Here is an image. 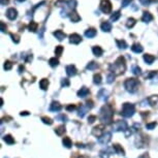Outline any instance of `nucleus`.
I'll return each instance as SVG.
<instances>
[{"label": "nucleus", "mask_w": 158, "mask_h": 158, "mask_svg": "<svg viewBox=\"0 0 158 158\" xmlns=\"http://www.w3.org/2000/svg\"><path fill=\"white\" fill-rule=\"evenodd\" d=\"M111 74H115V76H120L125 72L126 70V62H125V58L123 56H120L115 62L110 66Z\"/></svg>", "instance_id": "obj_1"}, {"label": "nucleus", "mask_w": 158, "mask_h": 158, "mask_svg": "<svg viewBox=\"0 0 158 158\" xmlns=\"http://www.w3.org/2000/svg\"><path fill=\"white\" fill-rule=\"evenodd\" d=\"M113 117H114V109L111 104H104L100 110V120L104 124L110 125L113 123Z\"/></svg>", "instance_id": "obj_2"}, {"label": "nucleus", "mask_w": 158, "mask_h": 158, "mask_svg": "<svg viewBox=\"0 0 158 158\" xmlns=\"http://www.w3.org/2000/svg\"><path fill=\"white\" fill-rule=\"evenodd\" d=\"M138 86H140V83L137 79L130 77V79H127L124 82V87L129 93H135L138 90Z\"/></svg>", "instance_id": "obj_3"}, {"label": "nucleus", "mask_w": 158, "mask_h": 158, "mask_svg": "<svg viewBox=\"0 0 158 158\" xmlns=\"http://www.w3.org/2000/svg\"><path fill=\"white\" fill-rule=\"evenodd\" d=\"M135 113V106L134 104L125 103L122 106V111H121V115L125 118H130L134 115Z\"/></svg>", "instance_id": "obj_4"}, {"label": "nucleus", "mask_w": 158, "mask_h": 158, "mask_svg": "<svg viewBox=\"0 0 158 158\" xmlns=\"http://www.w3.org/2000/svg\"><path fill=\"white\" fill-rule=\"evenodd\" d=\"M127 129H128L127 122L124 121V120H119L113 125V130L114 131H124V132H125Z\"/></svg>", "instance_id": "obj_5"}, {"label": "nucleus", "mask_w": 158, "mask_h": 158, "mask_svg": "<svg viewBox=\"0 0 158 158\" xmlns=\"http://www.w3.org/2000/svg\"><path fill=\"white\" fill-rule=\"evenodd\" d=\"M99 7H100V11L104 14H110L112 11V3L110 0H101Z\"/></svg>", "instance_id": "obj_6"}, {"label": "nucleus", "mask_w": 158, "mask_h": 158, "mask_svg": "<svg viewBox=\"0 0 158 158\" xmlns=\"http://www.w3.org/2000/svg\"><path fill=\"white\" fill-rule=\"evenodd\" d=\"M111 140H112V133L104 132L100 137H98V143L101 145H108Z\"/></svg>", "instance_id": "obj_7"}, {"label": "nucleus", "mask_w": 158, "mask_h": 158, "mask_svg": "<svg viewBox=\"0 0 158 158\" xmlns=\"http://www.w3.org/2000/svg\"><path fill=\"white\" fill-rule=\"evenodd\" d=\"M104 133V126L103 125H97L92 129V134L97 137H100Z\"/></svg>", "instance_id": "obj_8"}, {"label": "nucleus", "mask_w": 158, "mask_h": 158, "mask_svg": "<svg viewBox=\"0 0 158 158\" xmlns=\"http://www.w3.org/2000/svg\"><path fill=\"white\" fill-rule=\"evenodd\" d=\"M69 41L70 43H74V45H79L82 41V37L77 33H72V34L69 35Z\"/></svg>", "instance_id": "obj_9"}, {"label": "nucleus", "mask_w": 158, "mask_h": 158, "mask_svg": "<svg viewBox=\"0 0 158 158\" xmlns=\"http://www.w3.org/2000/svg\"><path fill=\"white\" fill-rule=\"evenodd\" d=\"M140 127H141V125H140V124L135 123L134 125L132 126V127L128 128V129L125 131V137H129V135L133 134V133L137 132V131H138V129H140Z\"/></svg>", "instance_id": "obj_10"}, {"label": "nucleus", "mask_w": 158, "mask_h": 158, "mask_svg": "<svg viewBox=\"0 0 158 158\" xmlns=\"http://www.w3.org/2000/svg\"><path fill=\"white\" fill-rule=\"evenodd\" d=\"M6 17L9 20H14V19H17V17H18V11L14 8H8L6 11Z\"/></svg>", "instance_id": "obj_11"}, {"label": "nucleus", "mask_w": 158, "mask_h": 158, "mask_svg": "<svg viewBox=\"0 0 158 158\" xmlns=\"http://www.w3.org/2000/svg\"><path fill=\"white\" fill-rule=\"evenodd\" d=\"M66 74L68 77H74L77 74V68L74 65H67L66 66Z\"/></svg>", "instance_id": "obj_12"}, {"label": "nucleus", "mask_w": 158, "mask_h": 158, "mask_svg": "<svg viewBox=\"0 0 158 158\" xmlns=\"http://www.w3.org/2000/svg\"><path fill=\"white\" fill-rule=\"evenodd\" d=\"M97 97H98L100 100L106 101V99H108V97H109L108 91H106V89H100L98 91V93H97Z\"/></svg>", "instance_id": "obj_13"}, {"label": "nucleus", "mask_w": 158, "mask_h": 158, "mask_svg": "<svg viewBox=\"0 0 158 158\" xmlns=\"http://www.w3.org/2000/svg\"><path fill=\"white\" fill-rule=\"evenodd\" d=\"M61 109H62V106L60 104L58 101H53L52 103L50 104V111L51 112H59V111H61Z\"/></svg>", "instance_id": "obj_14"}, {"label": "nucleus", "mask_w": 158, "mask_h": 158, "mask_svg": "<svg viewBox=\"0 0 158 158\" xmlns=\"http://www.w3.org/2000/svg\"><path fill=\"white\" fill-rule=\"evenodd\" d=\"M100 28H101V30H103V32H110L113 27H112V24L110 23V22L104 21V22H103V23H101Z\"/></svg>", "instance_id": "obj_15"}, {"label": "nucleus", "mask_w": 158, "mask_h": 158, "mask_svg": "<svg viewBox=\"0 0 158 158\" xmlns=\"http://www.w3.org/2000/svg\"><path fill=\"white\" fill-rule=\"evenodd\" d=\"M68 16H69L71 22H74V23H77V22H79L80 20H81V17L79 16V14H77L76 11H71Z\"/></svg>", "instance_id": "obj_16"}, {"label": "nucleus", "mask_w": 158, "mask_h": 158, "mask_svg": "<svg viewBox=\"0 0 158 158\" xmlns=\"http://www.w3.org/2000/svg\"><path fill=\"white\" fill-rule=\"evenodd\" d=\"M153 19H154V17H153L149 11H144L143 17H142V21L143 22H145V23H149V22H151Z\"/></svg>", "instance_id": "obj_17"}, {"label": "nucleus", "mask_w": 158, "mask_h": 158, "mask_svg": "<svg viewBox=\"0 0 158 158\" xmlns=\"http://www.w3.org/2000/svg\"><path fill=\"white\" fill-rule=\"evenodd\" d=\"M53 34H54V36L59 41H62L65 37H66V34H65V33L63 32V31H61V30H56V31H54V33H53Z\"/></svg>", "instance_id": "obj_18"}, {"label": "nucleus", "mask_w": 158, "mask_h": 158, "mask_svg": "<svg viewBox=\"0 0 158 158\" xmlns=\"http://www.w3.org/2000/svg\"><path fill=\"white\" fill-rule=\"evenodd\" d=\"M89 93H90V91H89L88 88H86V87H82V88L77 91V96L84 98V97H86Z\"/></svg>", "instance_id": "obj_19"}, {"label": "nucleus", "mask_w": 158, "mask_h": 158, "mask_svg": "<svg viewBox=\"0 0 158 158\" xmlns=\"http://www.w3.org/2000/svg\"><path fill=\"white\" fill-rule=\"evenodd\" d=\"M92 52H93V54L95 55L96 57H100V56L103 54V50L100 47H98V46H95V47L92 48Z\"/></svg>", "instance_id": "obj_20"}, {"label": "nucleus", "mask_w": 158, "mask_h": 158, "mask_svg": "<svg viewBox=\"0 0 158 158\" xmlns=\"http://www.w3.org/2000/svg\"><path fill=\"white\" fill-rule=\"evenodd\" d=\"M96 30L94 28H90L88 29V30H86L85 31V36L86 37H88V38H93L94 36L96 35Z\"/></svg>", "instance_id": "obj_21"}, {"label": "nucleus", "mask_w": 158, "mask_h": 158, "mask_svg": "<svg viewBox=\"0 0 158 158\" xmlns=\"http://www.w3.org/2000/svg\"><path fill=\"white\" fill-rule=\"evenodd\" d=\"M88 110H89V108L87 106H80V110H79V117H81V118H84V116L86 115V113L88 112Z\"/></svg>", "instance_id": "obj_22"}, {"label": "nucleus", "mask_w": 158, "mask_h": 158, "mask_svg": "<svg viewBox=\"0 0 158 158\" xmlns=\"http://www.w3.org/2000/svg\"><path fill=\"white\" fill-rule=\"evenodd\" d=\"M113 149H114V151H115L117 154H120V155H125V151H124V149L122 147H121L120 145H118V144H115V145H113Z\"/></svg>", "instance_id": "obj_23"}, {"label": "nucleus", "mask_w": 158, "mask_h": 158, "mask_svg": "<svg viewBox=\"0 0 158 158\" xmlns=\"http://www.w3.org/2000/svg\"><path fill=\"white\" fill-rule=\"evenodd\" d=\"M131 50H132V52L138 54V53H142L143 51H144V48H143L140 43H134V45H132V47H131Z\"/></svg>", "instance_id": "obj_24"}, {"label": "nucleus", "mask_w": 158, "mask_h": 158, "mask_svg": "<svg viewBox=\"0 0 158 158\" xmlns=\"http://www.w3.org/2000/svg\"><path fill=\"white\" fill-rule=\"evenodd\" d=\"M144 60H145V62L147 63V64H152L153 62H154V60H155V57L153 55H150V54H146L144 55Z\"/></svg>", "instance_id": "obj_25"}, {"label": "nucleus", "mask_w": 158, "mask_h": 158, "mask_svg": "<svg viewBox=\"0 0 158 158\" xmlns=\"http://www.w3.org/2000/svg\"><path fill=\"white\" fill-rule=\"evenodd\" d=\"M62 144H63V146H64L65 148H67V149H69V148H71V146H72L71 140H70V138H69L68 137H65L64 138H63Z\"/></svg>", "instance_id": "obj_26"}, {"label": "nucleus", "mask_w": 158, "mask_h": 158, "mask_svg": "<svg viewBox=\"0 0 158 158\" xmlns=\"http://www.w3.org/2000/svg\"><path fill=\"white\" fill-rule=\"evenodd\" d=\"M116 43H117V47L119 49H121V50H125V49H127V43H126L125 40H116Z\"/></svg>", "instance_id": "obj_27"}, {"label": "nucleus", "mask_w": 158, "mask_h": 158, "mask_svg": "<svg viewBox=\"0 0 158 158\" xmlns=\"http://www.w3.org/2000/svg\"><path fill=\"white\" fill-rule=\"evenodd\" d=\"M66 5H67L68 8L72 9V11H74V8H76L77 5V0H67Z\"/></svg>", "instance_id": "obj_28"}, {"label": "nucleus", "mask_w": 158, "mask_h": 158, "mask_svg": "<svg viewBox=\"0 0 158 158\" xmlns=\"http://www.w3.org/2000/svg\"><path fill=\"white\" fill-rule=\"evenodd\" d=\"M37 23H35V22H30V24L28 25V30L31 31V32H36V30H37Z\"/></svg>", "instance_id": "obj_29"}, {"label": "nucleus", "mask_w": 158, "mask_h": 158, "mask_svg": "<svg viewBox=\"0 0 158 158\" xmlns=\"http://www.w3.org/2000/svg\"><path fill=\"white\" fill-rule=\"evenodd\" d=\"M65 127H64V125H61V126H59V127H57L55 129V132H56V134L57 135H59V137H61V135H63L65 133Z\"/></svg>", "instance_id": "obj_30"}, {"label": "nucleus", "mask_w": 158, "mask_h": 158, "mask_svg": "<svg viewBox=\"0 0 158 158\" xmlns=\"http://www.w3.org/2000/svg\"><path fill=\"white\" fill-rule=\"evenodd\" d=\"M3 141L6 143V144H8V145H14V143H16V142H14V137H11V134L5 135V137H3Z\"/></svg>", "instance_id": "obj_31"}, {"label": "nucleus", "mask_w": 158, "mask_h": 158, "mask_svg": "<svg viewBox=\"0 0 158 158\" xmlns=\"http://www.w3.org/2000/svg\"><path fill=\"white\" fill-rule=\"evenodd\" d=\"M40 87L43 90H47L49 87V80L48 79H43L40 82Z\"/></svg>", "instance_id": "obj_32"}, {"label": "nucleus", "mask_w": 158, "mask_h": 158, "mask_svg": "<svg viewBox=\"0 0 158 158\" xmlns=\"http://www.w3.org/2000/svg\"><path fill=\"white\" fill-rule=\"evenodd\" d=\"M135 23H137V21H135V19H133V18H129L127 20V22H126V27L127 28H132L133 26L135 25Z\"/></svg>", "instance_id": "obj_33"}, {"label": "nucleus", "mask_w": 158, "mask_h": 158, "mask_svg": "<svg viewBox=\"0 0 158 158\" xmlns=\"http://www.w3.org/2000/svg\"><path fill=\"white\" fill-rule=\"evenodd\" d=\"M120 17H121V13L119 11H115V13L112 14L110 19H111L112 22H116V21L119 20V18H120Z\"/></svg>", "instance_id": "obj_34"}, {"label": "nucleus", "mask_w": 158, "mask_h": 158, "mask_svg": "<svg viewBox=\"0 0 158 158\" xmlns=\"http://www.w3.org/2000/svg\"><path fill=\"white\" fill-rule=\"evenodd\" d=\"M157 100H158V96L157 95L150 96L149 98H148V103H150V106H154V104H156Z\"/></svg>", "instance_id": "obj_35"}, {"label": "nucleus", "mask_w": 158, "mask_h": 158, "mask_svg": "<svg viewBox=\"0 0 158 158\" xmlns=\"http://www.w3.org/2000/svg\"><path fill=\"white\" fill-rule=\"evenodd\" d=\"M110 151L109 150H101L99 152V157L100 158H110Z\"/></svg>", "instance_id": "obj_36"}, {"label": "nucleus", "mask_w": 158, "mask_h": 158, "mask_svg": "<svg viewBox=\"0 0 158 158\" xmlns=\"http://www.w3.org/2000/svg\"><path fill=\"white\" fill-rule=\"evenodd\" d=\"M132 74H135V76H140V74H142V69H141V67H138L137 65H133Z\"/></svg>", "instance_id": "obj_37"}, {"label": "nucleus", "mask_w": 158, "mask_h": 158, "mask_svg": "<svg viewBox=\"0 0 158 158\" xmlns=\"http://www.w3.org/2000/svg\"><path fill=\"white\" fill-rule=\"evenodd\" d=\"M97 67H98L97 63L94 62V61H91L90 63H88V64H87V67H86V68L89 69V70H94V69H96Z\"/></svg>", "instance_id": "obj_38"}, {"label": "nucleus", "mask_w": 158, "mask_h": 158, "mask_svg": "<svg viewBox=\"0 0 158 158\" xmlns=\"http://www.w3.org/2000/svg\"><path fill=\"white\" fill-rule=\"evenodd\" d=\"M49 64H50L52 67H56V66H58V64H59V60H58L57 58H51V59L49 60Z\"/></svg>", "instance_id": "obj_39"}, {"label": "nucleus", "mask_w": 158, "mask_h": 158, "mask_svg": "<svg viewBox=\"0 0 158 158\" xmlns=\"http://www.w3.org/2000/svg\"><path fill=\"white\" fill-rule=\"evenodd\" d=\"M93 83H94V84H96V85L101 84V76H100V74H94V77H93Z\"/></svg>", "instance_id": "obj_40"}, {"label": "nucleus", "mask_w": 158, "mask_h": 158, "mask_svg": "<svg viewBox=\"0 0 158 158\" xmlns=\"http://www.w3.org/2000/svg\"><path fill=\"white\" fill-rule=\"evenodd\" d=\"M63 52V47L62 46H57L55 49V55L57 56V57H59V56H61Z\"/></svg>", "instance_id": "obj_41"}, {"label": "nucleus", "mask_w": 158, "mask_h": 158, "mask_svg": "<svg viewBox=\"0 0 158 158\" xmlns=\"http://www.w3.org/2000/svg\"><path fill=\"white\" fill-rule=\"evenodd\" d=\"M41 121H43L45 124H48V125H52L53 124V120L49 117H43L41 118Z\"/></svg>", "instance_id": "obj_42"}, {"label": "nucleus", "mask_w": 158, "mask_h": 158, "mask_svg": "<svg viewBox=\"0 0 158 158\" xmlns=\"http://www.w3.org/2000/svg\"><path fill=\"white\" fill-rule=\"evenodd\" d=\"M11 40H13V41H14V43H20V36H19V35L11 33Z\"/></svg>", "instance_id": "obj_43"}, {"label": "nucleus", "mask_w": 158, "mask_h": 158, "mask_svg": "<svg viewBox=\"0 0 158 158\" xmlns=\"http://www.w3.org/2000/svg\"><path fill=\"white\" fill-rule=\"evenodd\" d=\"M11 68H13V63L11 61H5V63H4V69L11 70Z\"/></svg>", "instance_id": "obj_44"}, {"label": "nucleus", "mask_w": 158, "mask_h": 158, "mask_svg": "<svg viewBox=\"0 0 158 158\" xmlns=\"http://www.w3.org/2000/svg\"><path fill=\"white\" fill-rule=\"evenodd\" d=\"M56 120L62 121V122H66V121H67V117L65 115H63V114H61V115H59V116H57V117H56Z\"/></svg>", "instance_id": "obj_45"}, {"label": "nucleus", "mask_w": 158, "mask_h": 158, "mask_svg": "<svg viewBox=\"0 0 158 158\" xmlns=\"http://www.w3.org/2000/svg\"><path fill=\"white\" fill-rule=\"evenodd\" d=\"M156 125H157V123L156 122H152V123H148V124H146V128L147 129H154L155 127H156Z\"/></svg>", "instance_id": "obj_46"}, {"label": "nucleus", "mask_w": 158, "mask_h": 158, "mask_svg": "<svg viewBox=\"0 0 158 158\" xmlns=\"http://www.w3.org/2000/svg\"><path fill=\"white\" fill-rule=\"evenodd\" d=\"M156 74H157V71H154V70H153V71L148 72V74L145 76V77H146V79H152V77H154Z\"/></svg>", "instance_id": "obj_47"}, {"label": "nucleus", "mask_w": 158, "mask_h": 158, "mask_svg": "<svg viewBox=\"0 0 158 158\" xmlns=\"http://www.w3.org/2000/svg\"><path fill=\"white\" fill-rule=\"evenodd\" d=\"M70 85V82L68 79H62L61 80V86L62 87H68Z\"/></svg>", "instance_id": "obj_48"}, {"label": "nucleus", "mask_w": 158, "mask_h": 158, "mask_svg": "<svg viewBox=\"0 0 158 158\" xmlns=\"http://www.w3.org/2000/svg\"><path fill=\"white\" fill-rule=\"evenodd\" d=\"M154 1H156V0H140L141 3H142L143 5H145V6L150 5V3H151V2H154Z\"/></svg>", "instance_id": "obj_49"}, {"label": "nucleus", "mask_w": 158, "mask_h": 158, "mask_svg": "<svg viewBox=\"0 0 158 158\" xmlns=\"http://www.w3.org/2000/svg\"><path fill=\"white\" fill-rule=\"evenodd\" d=\"M114 80H115V74H110L108 76V82L109 84H111V83H113L114 82Z\"/></svg>", "instance_id": "obj_50"}, {"label": "nucleus", "mask_w": 158, "mask_h": 158, "mask_svg": "<svg viewBox=\"0 0 158 158\" xmlns=\"http://www.w3.org/2000/svg\"><path fill=\"white\" fill-rule=\"evenodd\" d=\"M0 27H1V32L5 33L6 32V25L3 22H0Z\"/></svg>", "instance_id": "obj_51"}, {"label": "nucleus", "mask_w": 158, "mask_h": 158, "mask_svg": "<svg viewBox=\"0 0 158 158\" xmlns=\"http://www.w3.org/2000/svg\"><path fill=\"white\" fill-rule=\"evenodd\" d=\"M77 109L76 104H68V106H66V110L67 111H74Z\"/></svg>", "instance_id": "obj_52"}, {"label": "nucleus", "mask_w": 158, "mask_h": 158, "mask_svg": "<svg viewBox=\"0 0 158 158\" xmlns=\"http://www.w3.org/2000/svg\"><path fill=\"white\" fill-rule=\"evenodd\" d=\"M131 1L132 0H122V7H126L127 5H129Z\"/></svg>", "instance_id": "obj_53"}, {"label": "nucleus", "mask_w": 158, "mask_h": 158, "mask_svg": "<svg viewBox=\"0 0 158 158\" xmlns=\"http://www.w3.org/2000/svg\"><path fill=\"white\" fill-rule=\"evenodd\" d=\"M96 120V116H89V118H88V123H90V124H92L94 122V121Z\"/></svg>", "instance_id": "obj_54"}, {"label": "nucleus", "mask_w": 158, "mask_h": 158, "mask_svg": "<svg viewBox=\"0 0 158 158\" xmlns=\"http://www.w3.org/2000/svg\"><path fill=\"white\" fill-rule=\"evenodd\" d=\"M86 104H87V106H88L89 109H92V108H93V103H92L91 100H88V101H87Z\"/></svg>", "instance_id": "obj_55"}, {"label": "nucleus", "mask_w": 158, "mask_h": 158, "mask_svg": "<svg viewBox=\"0 0 158 158\" xmlns=\"http://www.w3.org/2000/svg\"><path fill=\"white\" fill-rule=\"evenodd\" d=\"M71 158H85L84 156H82L81 154H77V153H74V155H72Z\"/></svg>", "instance_id": "obj_56"}, {"label": "nucleus", "mask_w": 158, "mask_h": 158, "mask_svg": "<svg viewBox=\"0 0 158 158\" xmlns=\"http://www.w3.org/2000/svg\"><path fill=\"white\" fill-rule=\"evenodd\" d=\"M0 3H1V5H6L9 3V0H0Z\"/></svg>", "instance_id": "obj_57"}, {"label": "nucleus", "mask_w": 158, "mask_h": 158, "mask_svg": "<svg viewBox=\"0 0 158 158\" xmlns=\"http://www.w3.org/2000/svg\"><path fill=\"white\" fill-rule=\"evenodd\" d=\"M138 158H150V156H149V154H148V153H145V154L141 155Z\"/></svg>", "instance_id": "obj_58"}, {"label": "nucleus", "mask_w": 158, "mask_h": 158, "mask_svg": "<svg viewBox=\"0 0 158 158\" xmlns=\"http://www.w3.org/2000/svg\"><path fill=\"white\" fill-rule=\"evenodd\" d=\"M43 32H45V27L41 28V30H40V34L38 35V36H40V38H43Z\"/></svg>", "instance_id": "obj_59"}, {"label": "nucleus", "mask_w": 158, "mask_h": 158, "mask_svg": "<svg viewBox=\"0 0 158 158\" xmlns=\"http://www.w3.org/2000/svg\"><path fill=\"white\" fill-rule=\"evenodd\" d=\"M24 69H25V68H24V66H23V65H21V66L19 67V74H22V72L24 71Z\"/></svg>", "instance_id": "obj_60"}, {"label": "nucleus", "mask_w": 158, "mask_h": 158, "mask_svg": "<svg viewBox=\"0 0 158 158\" xmlns=\"http://www.w3.org/2000/svg\"><path fill=\"white\" fill-rule=\"evenodd\" d=\"M28 115H29L28 112H22L21 113V116H28Z\"/></svg>", "instance_id": "obj_61"}, {"label": "nucleus", "mask_w": 158, "mask_h": 158, "mask_svg": "<svg viewBox=\"0 0 158 158\" xmlns=\"http://www.w3.org/2000/svg\"><path fill=\"white\" fill-rule=\"evenodd\" d=\"M16 1H17V2H24L25 0H16Z\"/></svg>", "instance_id": "obj_62"}]
</instances>
